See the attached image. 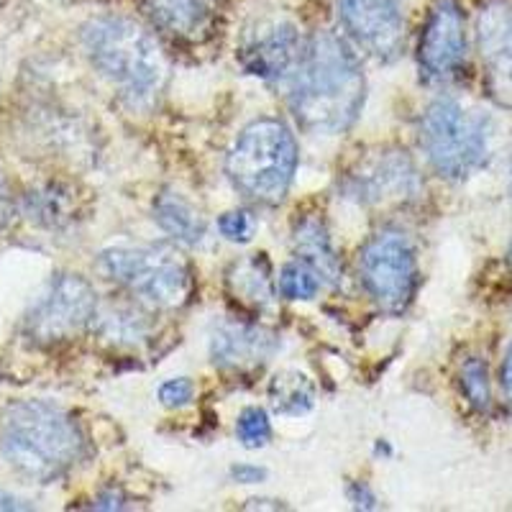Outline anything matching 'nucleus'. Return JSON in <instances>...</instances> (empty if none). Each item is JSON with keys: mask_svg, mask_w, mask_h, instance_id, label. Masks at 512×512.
I'll use <instances>...</instances> for the list:
<instances>
[{"mask_svg": "<svg viewBox=\"0 0 512 512\" xmlns=\"http://www.w3.org/2000/svg\"><path fill=\"white\" fill-rule=\"evenodd\" d=\"M364 75L356 54L341 36L320 31L303 47L292 82L290 108L315 134H341L359 118Z\"/></svg>", "mask_w": 512, "mask_h": 512, "instance_id": "f257e3e1", "label": "nucleus"}, {"mask_svg": "<svg viewBox=\"0 0 512 512\" xmlns=\"http://www.w3.org/2000/svg\"><path fill=\"white\" fill-rule=\"evenodd\" d=\"M0 454L21 477L47 484L82 459L85 438L54 402L18 400L0 415Z\"/></svg>", "mask_w": 512, "mask_h": 512, "instance_id": "f03ea898", "label": "nucleus"}, {"mask_svg": "<svg viewBox=\"0 0 512 512\" xmlns=\"http://www.w3.org/2000/svg\"><path fill=\"white\" fill-rule=\"evenodd\" d=\"M82 41L93 64L131 98L146 100L162 90L167 80V59L157 39L136 21L123 16L93 18Z\"/></svg>", "mask_w": 512, "mask_h": 512, "instance_id": "7ed1b4c3", "label": "nucleus"}, {"mask_svg": "<svg viewBox=\"0 0 512 512\" xmlns=\"http://www.w3.org/2000/svg\"><path fill=\"white\" fill-rule=\"evenodd\" d=\"M297 169V144L290 128L277 118H262L241 131L226 159L233 187L254 203L285 200Z\"/></svg>", "mask_w": 512, "mask_h": 512, "instance_id": "20e7f679", "label": "nucleus"}, {"mask_svg": "<svg viewBox=\"0 0 512 512\" xmlns=\"http://www.w3.org/2000/svg\"><path fill=\"white\" fill-rule=\"evenodd\" d=\"M420 149L438 175L464 180L489 154V121L454 98H438L420 118Z\"/></svg>", "mask_w": 512, "mask_h": 512, "instance_id": "39448f33", "label": "nucleus"}, {"mask_svg": "<svg viewBox=\"0 0 512 512\" xmlns=\"http://www.w3.org/2000/svg\"><path fill=\"white\" fill-rule=\"evenodd\" d=\"M100 267L152 308H180L190 295L187 264L169 246H116L100 254Z\"/></svg>", "mask_w": 512, "mask_h": 512, "instance_id": "423d86ee", "label": "nucleus"}, {"mask_svg": "<svg viewBox=\"0 0 512 512\" xmlns=\"http://www.w3.org/2000/svg\"><path fill=\"white\" fill-rule=\"evenodd\" d=\"M359 277L374 303L402 313L418 287V262L410 239L400 231H379L359 251Z\"/></svg>", "mask_w": 512, "mask_h": 512, "instance_id": "0eeeda50", "label": "nucleus"}, {"mask_svg": "<svg viewBox=\"0 0 512 512\" xmlns=\"http://www.w3.org/2000/svg\"><path fill=\"white\" fill-rule=\"evenodd\" d=\"M95 290L77 274H59L26 318V333L36 344L52 346L80 336L93 323Z\"/></svg>", "mask_w": 512, "mask_h": 512, "instance_id": "6e6552de", "label": "nucleus"}, {"mask_svg": "<svg viewBox=\"0 0 512 512\" xmlns=\"http://www.w3.org/2000/svg\"><path fill=\"white\" fill-rule=\"evenodd\" d=\"M420 177L405 152L382 149L359 159L346 177V192L364 205H400L420 195Z\"/></svg>", "mask_w": 512, "mask_h": 512, "instance_id": "1a4fd4ad", "label": "nucleus"}, {"mask_svg": "<svg viewBox=\"0 0 512 512\" xmlns=\"http://www.w3.org/2000/svg\"><path fill=\"white\" fill-rule=\"evenodd\" d=\"M341 24L372 57L390 62L405 47L400 0H338Z\"/></svg>", "mask_w": 512, "mask_h": 512, "instance_id": "9d476101", "label": "nucleus"}, {"mask_svg": "<svg viewBox=\"0 0 512 512\" xmlns=\"http://www.w3.org/2000/svg\"><path fill=\"white\" fill-rule=\"evenodd\" d=\"M477 47L489 95L512 108V0H487L479 8Z\"/></svg>", "mask_w": 512, "mask_h": 512, "instance_id": "9b49d317", "label": "nucleus"}, {"mask_svg": "<svg viewBox=\"0 0 512 512\" xmlns=\"http://www.w3.org/2000/svg\"><path fill=\"white\" fill-rule=\"evenodd\" d=\"M466 62V21L456 0H438L420 39V67L431 80H451Z\"/></svg>", "mask_w": 512, "mask_h": 512, "instance_id": "f8f14e48", "label": "nucleus"}, {"mask_svg": "<svg viewBox=\"0 0 512 512\" xmlns=\"http://www.w3.org/2000/svg\"><path fill=\"white\" fill-rule=\"evenodd\" d=\"M280 349V338L272 331L246 323H228L221 326L210 338V356L218 369L226 372H246L262 367L264 361Z\"/></svg>", "mask_w": 512, "mask_h": 512, "instance_id": "ddd939ff", "label": "nucleus"}, {"mask_svg": "<svg viewBox=\"0 0 512 512\" xmlns=\"http://www.w3.org/2000/svg\"><path fill=\"white\" fill-rule=\"evenodd\" d=\"M300 54H303V44H300L295 26L282 24L272 26L259 39L251 41L249 47L241 52V62H244L249 75L274 80V77L290 72L300 62Z\"/></svg>", "mask_w": 512, "mask_h": 512, "instance_id": "4468645a", "label": "nucleus"}, {"mask_svg": "<svg viewBox=\"0 0 512 512\" xmlns=\"http://www.w3.org/2000/svg\"><path fill=\"white\" fill-rule=\"evenodd\" d=\"M154 24L169 36L198 41L216 21L221 0H144Z\"/></svg>", "mask_w": 512, "mask_h": 512, "instance_id": "2eb2a0df", "label": "nucleus"}, {"mask_svg": "<svg viewBox=\"0 0 512 512\" xmlns=\"http://www.w3.org/2000/svg\"><path fill=\"white\" fill-rule=\"evenodd\" d=\"M154 221L164 233L185 246L198 244L205 236V221L200 213L177 192L167 190L154 200Z\"/></svg>", "mask_w": 512, "mask_h": 512, "instance_id": "dca6fc26", "label": "nucleus"}, {"mask_svg": "<svg viewBox=\"0 0 512 512\" xmlns=\"http://www.w3.org/2000/svg\"><path fill=\"white\" fill-rule=\"evenodd\" d=\"M295 251L297 259H303L305 264H310L320 274V280L331 282V285L338 282L341 264H338V256L333 251L331 239H328L323 223L315 221V218H305L303 223H297Z\"/></svg>", "mask_w": 512, "mask_h": 512, "instance_id": "f3484780", "label": "nucleus"}, {"mask_svg": "<svg viewBox=\"0 0 512 512\" xmlns=\"http://www.w3.org/2000/svg\"><path fill=\"white\" fill-rule=\"evenodd\" d=\"M269 397L277 413L303 415L313 408V384L300 372H282L272 379Z\"/></svg>", "mask_w": 512, "mask_h": 512, "instance_id": "a211bd4d", "label": "nucleus"}, {"mask_svg": "<svg viewBox=\"0 0 512 512\" xmlns=\"http://www.w3.org/2000/svg\"><path fill=\"white\" fill-rule=\"evenodd\" d=\"M26 213L41 226H62L72 218V198L62 187H44L26 198Z\"/></svg>", "mask_w": 512, "mask_h": 512, "instance_id": "6ab92c4d", "label": "nucleus"}, {"mask_svg": "<svg viewBox=\"0 0 512 512\" xmlns=\"http://www.w3.org/2000/svg\"><path fill=\"white\" fill-rule=\"evenodd\" d=\"M320 285H323L320 274L310 264H305L303 259L285 264L280 272V280H277V287H280L282 297H287V300H313L318 295Z\"/></svg>", "mask_w": 512, "mask_h": 512, "instance_id": "aec40b11", "label": "nucleus"}, {"mask_svg": "<svg viewBox=\"0 0 512 512\" xmlns=\"http://www.w3.org/2000/svg\"><path fill=\"white\" fill-rule=\"evenodd\" d=\"M459 384L461 392H464L466 402L472 405L474 410L484 413L492 405V392H489V374L487 364L477 356H469V359L461 364L459 369Z\"/></svg>", "mask_w": 512, "mask_h": 512, "instance_id": "412c9836", "label": "nucleus"}, {"mask_svg": "<svg viewBox=\"0 0 512 512\" xmlns=\"http://www.w3.org/2000/svg\"><path fill=\"white\" fill-rule=\"evenodd\" d=\"M236 292L241 300H251L256 305H264L272 300V282H269L267 267L259 269V259L241 264L236 274Z\"/></svg>", "mask_w": 512, "mask_h": 512, "instance_id": "4be33fe9", "label": "nucleus"}, {"mask_svg": "<svg viewBox=\"0 0 512 512\" xmlns=\"http://www.w3.org/2000/svg\"><path fill=\"white\" fill-rule=\"evenodd\" d=\"M236 436L246 448H262L272 438V423L262 408H246L236 420Z\"/></svg>", "mask_w": 512, "mask_h": 512, "instance_id": "5701e85b", "label": "nucleus"}, {"mask_svg": "<svg viewBox=\"0 0 512 512\" xmlns=\"http://www.w3.org/2000/svg\"><path fill=\"white\" fill-rule=\"evenodd\" d=\"M103 328H105V336L118 338V341H134V338L144 336V323H141L139 315L134 313L105 315Z\"/></svg>", "mask_w": 512, "mask_h": 512, "instance_id": "b1692460", "label": "nucleus"}, {"mask_svg": "<svg viewBox=\"0 0 512 512\" xmlns=\"http://www.w3.org/2000/svg\"><path fill=\"white\" fill-rule=\"evenodd\" d=\"M195 395V387H192L190 379H167V382L159 387V402L164 408H185L187 402Z\"/></svg>", "mask_w": 512, "mask_h": 512, "instance_id": "393cba45", "label": "nucleus"}, {"mask_svg": "<svg viewBox=\"0 0 512 512\" xmlns=\"http://www.w3.org/2000/svg\"><path fill=\"white\" fill-rule=\"evenodd\" d=\"M218 228L228 241H249L254 231V221L246 210H231L218 221Z\"/></svg>", "mask_w": 512, "mask_h": 512, "instance_id": "a878e982", "label": "nucleus"}, {"mask_svg": "<svg viewBox=\"0 0 512 512\" xmlns=\"http://www.w3.org/2000/svg\"><path fill=\"white\" fill-rule=\"evenodd\" d=\"M231 477L236 479V482H241V484H256V482H262V479L267 477V472H264V469H259V466L239 464V466H233V469H231Z\"/></svg>", "mask_w": 512, "mask_h": 512, "instance_id": "bb28decb", "label": "nucleus"}, {"mask_svg": "<svg viewBox=\"0 0 512 512\" xmlns=\"http://www.w3.org/2000/svg\"><path fill=\"white\" fill-rule=\"evenodd\" d=\"M502 397H505V405L507 410L512 413V344L507 346V354H505V361H502Z\"/></svg>", "mask_w": 512, "mask_h": 512, "instance_id": "cd10ccee", "label": "nucleus"}, {"mask_svg": "<svg viewBox=\"0 0 512 512\" xmlns=\"http://www.w3.org/2000/svg\"><path fill=\"white\" fill-rule=\"evenodd\" d=\"M13 213V200H11V190H8V180L3 175V169H0V226H6V221L11 218Z\"/></svg>", "mask_w": 512, "mask_h": 512, "instance_id": "c85d7f7f", "label": "nucleus"}, {"mask_svg": "<svg viewBox=\"0 0 512 512\" xmlns=\"http://www.w3.org/2000/svg\"><path fill=\"white\" fill-rule=\"evenodd\" d=\"M351 495V502H354L356 507H364V510H372V507H377L374 502H377V497L369 492L367 484H354V487L349 489Z\"/></svg>", "mask_w": 512, "mask_h": 512, "instance_id": "c756f323", "label": "nucleus"}, {"mask_svg": "<svg viewBox=\"0 0 512 512\" xmlns=\"http://www.w3.org/2000/svg\"><path fill=\"white\" fill-rule=\"evenodd\" d=\"M510 175H512V169H510Z\"/></svg>", "mask_w": 512, "mask_h": 512, "instance_id": "7c9ffc66", "label": "nucleus"}]
</instances>
